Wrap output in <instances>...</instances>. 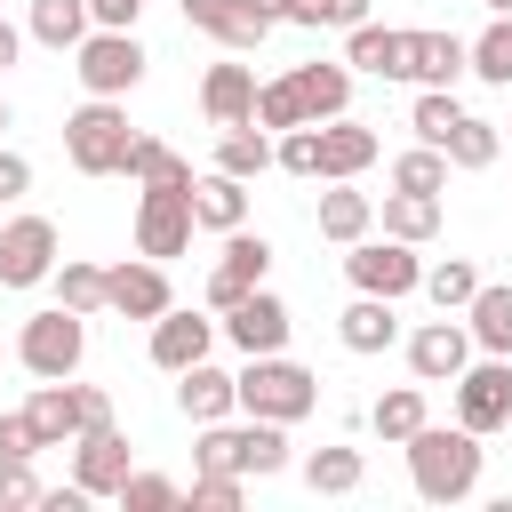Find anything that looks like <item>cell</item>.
Returning <instances> with one entry per match:
<instances>
[{
    "mask_svg": "<svg viewBox=\"0 0 512 512\" xmlns=\"http://www.w3.org/2000/svg\"><path fill=\"white\" fill-rule=\"evenodd\" d=\"M416 424H424V384H400V392H384V400L368 408V432H376V440H392V448H400Z\"/></svg>",
    "mask_w": 512,
    "mask_h": 512,
    "instance_id": "obj_35",
    "label": "cell"
},
{
    "mask_svg": "<svg viewBox=\"0 0 512 512\" xmlns=\"http://www.w3.org/2000/svg\"><path fill=\"white\" fill-rule=\"evenodd\" d=\"M344 64L352 72H376V80H400V32L392 24H352L344 32Z\"/></svg>",
    "mask_w": 512,
    "mask_h": 512,
    "instance_id": "obj_29",
    "label": "cell"
},
{
    "mask_svg": "<svg viewBox=\"0 0 512 512\" xmlns=\"http://www.w3.org/2000/svg\"><path fill=\"white\" fill-rule=\"evenodd\" d=\"M200 112H208L216 128L256 120V72H248V64H208V80H200Z\"/></svg>",
    "mask_w": 512,
    "mask_h": 512,
    "instance_id": "obj_20",
    "label": "cell"
},
{
    "mask_svg": "<svg viewBox=\"0 0 512 512\" xmlns=\"http://www.w3.org/2000/svg\"><path fill=\"white\" fill-rule=\"evenodd\" d=\"M24 32H32L40 48H80V40L96 32V16H88V0H32Z\"/></svg>",
    "mask_w": 512,
    "mask_h": 512,
    "instance_id": "obj_28",
    "label": "cell"
},
{
    "mask_svg": "<svg viewBox=\"0 0 512 512\" xmlns=\"http://www.w3.org/2000/svg\"><path fill=\"white\" fill-rule=\"evenodd\" d=\"M240 496H248V480L240 472H192V512H240Z\"/></svg>",
    "mask_w": 512,
    "mask_h": 512,
    "instance_id": "obj_43",
    "label": "cell"
},
{
    "mask_svg": "<svg viewBox=\"0 0 512 512\" xmlns=\"http://www.w3.org/2000/svg\"><path fill=\"white\" fill-rule=\"evenodd\" d=\"M464 360H472V328L464 320H424L416 336H408V368H416V384H456L464 376Z\"/></svg>",
    "mask_w": 512,
    "mask_h": 512,
    "instance_id": "obj_12",
    "label": "cell"
},
{
    "mask_svg": "<svg viewBox=\"0 0 512 512\" xmlns=\"http://www.w3.org/2000/svg\"><path fill=\"white\" fill-rule=\"evenodd\" d=\"M24 504H40V472L32 456H0V512H24Z\"/></svg>",
    "mask_w": 512,
    "mask_h": 512,
    "instance_id": "obj_44",
    "label": "cell"
},
{
    "mask_svg": "<svg viewBox=\"0 0 512 512\" xmlns=\"http://www.w3.org/2000/svg\"><path fill=\"white\" fill-rule=\"evenodd\" d=\"M128 144H136V128H128L120 96H88V104L64 120V160H72L80 176H120V168H128Z\"/></svg>",
    "mask_w": 512,
    "mask_h": 512,
    "instance_id": "obj_3",
    "label": "cell"
},
{
    "mask_svg": "<svg viewBox=\"0 0 512 512\" xmlns=\"http://www.w3.org/2000/svg\"><path fill=\"white\" fill-rule=\"evenodd\" d=\"M112 504H128V512H176V504H184V488H176V480H160V472H128Z\"/></svg>",
    "mask_w": 512,
    "mask_h": 512,
    "instance_id": "obj_41",
    "label": "cell"
},
{
    "mask_svg": "<svg viewBox=\"0 0 512 512\" xmlns=\"http://www.w3.org/2000/svg\"><path fill=\"white\" fill-rule=\"evenodd\" d=\"M0 456H40V440H32V424H24V408H16V416H0Z\"/></svg>",
    "mask_w": 512,
    "mask_h": 512,
    "instance_id": "obj_47",
    "label": "cell"
},
{
    "mask_svg": "<svg viewBox=\"0 0 512 512\" xmlns=\"http://www.w3.org/2000/svg\"><path fill=\"white\" fill-rule=\"evenodd\" d=\"M248 8H256L264 24H288V16H296V0H248Z\"/></svg>",
    "mask_w": 512,
    "mask_h": 512,
    "instance_id": "obj_51",
    "label": "cell"
},
{
    "mask_svg": "<svg viewBox=\"0 0 512 512\" xmlns=\"http://www.w3.org/2000/svg\"><path fill=\"white\" fill-rule=\"evenodd\" d=\"M288 24H336V32H352V24H368V0H296V16Z\"/></svg>",
    "mask_w": 512,
    "mask_h": 512,
    "instance_id": "obj_45",
    "label": "cell"
},
{
    "mask_svg": "<svg viewBox=\"0 0 512 512\" xmlns=\"http://www.w3.org/2000/svg\"><path fill=\"white\" fill-rule=\"evenodd\" d=\"M80 352H88V312H72V304L32 312V320H24V336H16L24 376H72V368H80Z\"/></svg>",
    "mask_w": 512,
    "mask_h": 512,
    "instance_id": "obj_4",
    "label": "cell"
},
{
    "mask_svg": "<svg viewBox=\"0 0 512 512\" xmlns=\"http://www.w3.org/2000/svg\"><path fill=\"white\" fill-rule=\"evenodd\" d=\"M192 464H200V472H240V456H232V424H224V416H216V424H200Z\"/></svg>",
    "mask_w": 512,
    "mask_h": 512,
    "instance_id": "obj_46",
    "label": "cell"
},
{
    "mask_svg": "<svg viewBox=\"0 0 512 512\" xmlns=\"http://www.w3.org/2000/svg\"><path fill=\"white\" fill-rule=\"evenodd\" d=\"M32 192V160L24 152H0V200H24Z\"/></svg>",
    "mask_w": 512,
    "mask_h": 512,
    "instance_id": "obj_48",
    "label": "cell"
},
{
    "mask_svg": "<svg viewBox=\"0 0 512 512\" xmlns=\"http://www.w3.org/2000/svg\"><path fill=\"white\" fill-rule=\"evenodd\" d=\"M176 408H184L192 424H216V416H232V368H216V360H192V368H176Z\"/></svg>",
    "mask_w": 512,
    "mask_h": 512,
    "instance_id": "obj_23",
    "label": "cell"
},
{
    "mask_svg": "<svg viewBox=\"0 0 512 512\" xmlns=\"http://www.w3.org/2000/svg\"><path fill=\"white\" fill-rule=\"evenodd\" d=\"M272 168H288V176H320V120H312V128H280Z\"/></svg>",
    "mask_w": 512,
    "mask_h": 512,
    "instance_id": "obj_42",
    "label": "cell"
},
{
    "mask_svg": "<svg viewBox=\"0 0 512 512\" xmlns=\"http://www.w3.org/2000/svg\"><path fill=\"white\" fill-rule=\"evenodd\" d=\"M464 64H472L488 88H512V16H488V32L464 40Z\"/></svg>",
    "mask_w": 512,
    "mask_h": 512,
    "instance_id": "obj_33",
    "label": "cell"
},
{
    "mask_svg": "<svg viewBox=\"0 0 512 512\" xmlns=\"http://www.w3.org/2000/svg\"><path fill=\"white\" fill-rule=\"evenodd\" d=\"M360 480H368L360 448H312V456H304V488H312V496H352Z\"/></svg>",
    "mask_w": 512,
    "mask_h": 512,
    "instance_id": "obj_32",
    "label": "cell"
},
{
    "mask_svg": "<svg viewBox=\"0 0 512 512\" xmlns=\"http://www.w3.org/2000/svg\"><path fill=\"white\" fill-rule=\"evenodd\" d=\"M24 424H32L40 448H64V440L80 432V384H72V376H40V392L24 400Z\"/></svg>",
    "mask_w": 512,
    "mask_h": 512,
    "instance_id": "obj_16",
    "label": "cell"
},
{
    "mask_svg": "<svg viewBox=\"0 0 512 512\" xmlns=\"http://www.w3.org/2000/svg\"><path fill=\"white\" fill-rule=\"evenodd\" d=\"M136 8H144V0H88V16H96V24H112V32H128V24H136Z\"/></svg>",
    "mask_w": 512,
    "mask_h": 512,
    "instance_id": "obj_49",
    "label": "cell"
},
{
    "mask_svg": "<svg viewBox=\"0 0 512 512\" xmlns=\"http://www.w3.org/2000/svg\"><path fill=\"white\" fill-rule=\"evenodd\" d=\"M464 120V104L448 96V88H416V104H408V128H416V144H448V128Z\"/></svg>",
    "mask_w": 512,
    "mask_h": 512,
    "instance_id": "obj_39",
    "label": "cell"
},
{
    "mask_svg": "<svg viewBox=\"0 0 512 512\" xmlns=\"http://www.w3.org/2000/svg\"><path fill=\"white\" fill-rule=\"evenodd\" d=\"M344 280H352L360 296H392V304H400V296L424 280V264H416V248H408V240H392V232H384V240H368V232H360V240L344 248Z\"/></svg>",
    "mask_w": 512,
    "mask_h": 512,
    "instance_id": "obj_8",
    "label": "cell"
},
{
    "mask_svg": "<svg viewBox=\"0 0 512 512\" xmlns=\"http://www.w3.org/2000/svg\"><path fill=\"white\" fill-rule=\"evenodd\" d=\"M480 8H488V16H512V0H480Z\"/></svg>",
    "mask_w": 512,
    "mask_h": 512,
    "instance_id": "obj_53",
    "label": "cell"
},
{
    "mask_svg": "<svg viewBox=\"0 0 512 512\" xmlns=\"http://www.w3.org/2000/svg\"><path fill=\"white\" fill-rule=\"evenodd\" d=\"M416 288H424L440 312H464V304H472V288H480V272H472L464 256H440V264H424V280H416Z\"/></svg>",
    "mask_w": 512,
    "mask_h": 512,
    "instance_id": "obj_38",
    "label": "cell"
},
{
    "mask_svg": "<svg viewBox=\"0 0 512 512\" xmlns=\"http://www.w3.org/2000/svg\"><path fill=\"white\" fill-rule=\"evenodd\" d=\"M368 224H376V200H368V192H352V176L320 192V240H336V248H352V240H360Z\"/></svg>",
    "mask_w": 512,
    "mask_h": 512,
    "instance_id": "obj_26",
    "label": "cell"
},
{
    "mask_svg": "<svg viewBox=\"0 0 512 512\" xmlns=\"http://www.w3.org/2000/svg\"><path fill=\"white\" fill-rule=\"evenodd\" d=\"M280 80H288V96H296L304 120H336V112L352 104V64H296V72H280Z\"/></svg>",
    "mask_w": 512,
    "mask_h": 512,
    "instance_id": "obj_17",
    "label": "cell"
},
{
    "mask_svg": "<svg viewBox=\"0 0 512 512\" xmlns=\"http://www.w3.org/2000/svg\"><path fill=\"white\" fill-rule=\"evenodd\" d=\"M80 424H112V392H96V384H80Z\"/></svg>",
    "mask_w": 512,
    "mask_h": 512,
    "instance_id": "obj_50",
    "label": "cell"
},
{
    "mask_svg": "<svg viewBox=\"0 0 512 512\" xmlns=\"http://www.w3.org/2000/svg\"><path fill=\"white\" fill-rule=\"evenodd\" d=\"M440 152H448V168H488V160L504 152V136H496V120H472V112H464Z\"/></svg>",
    "mask_w": 512,
    "mask_h": 512,
    "instance_id": "obj_36",
    "label": "cell"
},
{
    "mask_svg": "<svg viewBox=\"0 0 512 512\" xmlns=\"http://www.w3.org/2000/svg\"><path fill=\"white\" fill-rule=\"evenodd\" d=\"M120 176H136V184H192V160H184V152H168L160 136H136Z\"/></svg>",
    "mask_w": 512,
    "mask_h": 512,
    "instance_id": "obj_34",
    "label": "cell"
},
{
    "mask_svg": "<svg viewBox=\"0 0 512 512\" xmlns=\"http://www.w3.org/2000/svg\"><path fill=\"white\" fill-rule=\"evenodd\" d=\"M184 24H200V32H208V40H224L232 56H248V48L272 32L248 0H184Z\"/></svg>",
    "mask_w": 512,
    "mask_h": 512,
    "instance_id": "obj_19",
    "label": "cell"
},
{
    "mask_svg": "<svg viewBox=\"0 0 512 512\" xmlns=\"http://www.w3.org/2000/svg\"><path fill=\"white\" fill-rule=\"evenodd\" d=\"M0 128H8V104H0Z\"/></svg>",
    "mask_w": 512,
    "mask_h": 512,
    "instance_id": "obj_54",
    "label": "cell"
},
{
    "mask_svg": "<svg viewBox=\"0 0 512 512\" xmlns=\"http://www.w3.org/2000/svg\"><path fill=\"white\" fill-rule=\"evenodd\" d=\"M464 328L480 352H512V280H480L464 304Z\"/></svg>",
    "mask_w": 512,
    "mask_h": 512,
    "instance_id": "obj_25",
    "label": "cell"
},
{
    "mask_svg": "<svg viewBox=\"0 0 512 512\" xmlns=\"http://www.w3.org/2000/svg\"><path fill=\"white\" fill-rule=\"evenodd\" d=\"M232 408L240 416H272V424H304L320 408V376L296 368L288 352H248V368L232 376Z\"/></svg>",
    "mask_w": 512,
    "mask_h": 512,
    "instance_id": "obj_2",
    "label": "cell"
},
{
    "mask_svg": "<svg viewBox=\"0 0 512 512\" xmlns=\"http://www.w3.org/2000/svg\"><path fill=\"white\" fill-rule=\"evenodd\" d=\"M72 72H80V88H88V96H128V88L144 80V40H136V32H112V24H96V32L72 48Z\"/></svg>",
    "mask_w": 512,
    "mask_h": 512,
    "instance_id": "obj_6",
    "label": "cell"
},
{
    "mask_svg": "<svg viewBox=\"0 0 512 512\" xmlns=\"http://www.w3.org/2000/svg\"><path fill=\"white\" fill-rule=\"evenodd\" d=\"M336 336H344V352H384V344L400 336L392 296H352V304H344V320H336Z\"/></svg>",
    "mask_w": 512,
    "mask_h": 512,
    "instance_id": "obj_27",
    "label": "cell"
},
{
    "mask_svg": "<svg viewBox=\"0 0 512 512\" xmlns=\"http://www.w3.org/2000/svg\"><path fill=\"white\" fill-rule=\"evenodd\" d=\"M384 232L392 240H432L440 232V192H384Z\"/></svg>",
    "mask_w": 512,
    "mask_h": 512,
    "instance_id": "obj_31",
    "label": "cell"
},
{
    "mask_svg": "<svg viewBox=\"0 0 512 512\" xmlns=\"http://www.w3.org/2000/svg\"><path fill=\"white\" fill-rule=\"evenodd\" d=\"M16 56H24V32H16V24H0V72H8Z\"/></svg>",
    "mask_w": 512,
    "mask_h": 512,
    "instance_id": "obj_52",
    "label": "cell"
},
{
    "mask_svg": "<svg viewBox=\"0 0 512 512\" xmlns=\"http://www.w3.org/2000/svg\"><path fill=\"white\" fill-rule=\"evenodd\" d=\"M400 448H408V480H416L424 504H464V496L480 488V432L432 424V416H424Z\"/></svg>",
    "mask_w": 512,
    "mask_h": 512,
    "instance_id": "obj_1",
    "label": "cell"
},
{
    "mask_svg": "<svg viewBox=\"0 0 512 512\" xmlns=\"http://www.w3.org/2000/svg\"><path fill=\"white\" fill-rule=\"evenodd\" d=\"M216 168H224V176H240V184H248V176H264V168H272V128H256V120L224 128V136H216Z\"/></svg>",
    "mask_w": 512,
    "mask_h": 512,
    "instance_id": "obj_30",
    "label": "cell"
},
{
    "mask_svg": "<svg viewBox=\"0 0 512 512\" xmlns=\"http://www.w3.org/2000/svg\"><path fill=\"white\" fill-rule=\"evenodd\" d=\"M104 312H120V320H160V312H168V272H160L152 256L104 264Z\"/></svg>",
    "mask_w": 512,
    "mask_h": 512,
    "instance_id": "obj_11",
    "label": "cell"
},
{
    "mask_svg": "<svg viewBox=\"0 0 512 512\" xmlns=\"http://www.w3.org/2000/svg\"><path fill=\"white\" fill-rule=\"evenodd\" d=\"M56 272V224L48 216H16L0 232V288H40Z\"/></svg>",
    "mask_w": 512,
    "mask_h": 512,
    "instance_id": "obj_10",
    "label": "cell"
},
{
    "mask_svg": "<svg viewBox=\"0 0 512 512\" xmlns=\"http://www.w3.org/2000/svg\"><path fill=\"white\" fill-rule=\"evenodd\" d=\"M192 224H208V232H240V224H248V184L224 176V168L192 176Z\"/></svg>",
    "mask_w": 512,
    "mask_h": 512,
    "instance_id": "obj_22",
    "label": "cell"
},
{
    "mask_svg": "<svg viewBox=\"0 0 512 512\" xmlns=\"http://www.w3.org/2000/svg\"><path fill=\"white\" fill-rule=\"evenodd\" d=\"M232 456H240V480H272V472H288V424H272V416L232 424Z\"/></svg>",
    "mask_w": 512,
    "mask_h": 512,
    "instance_id": "obj_24",
    "label": "cell"
},
{
    "mask_svg": "<svg viewBox=\"0 0 512 512\" xmlns=\"http://www.w3.org/2000/svg\"><path fill=\"white\" fill-rule=\"evenodd\" d=\"M192 248V184H144L136 200V256L168 264Z\"/></svg>",
    "mask_w": 512,
    "mask_h": 512,
    "instance_id": "obj_7",
    "label": "cell"
},
{
    "mask_svg": "<svg viewBox=\"0 0 512 512\" xmlns=\"http://www.w3.org/2000/svg\"><path fill=\"white\" fill-rule=\"evenodd\" d=\"M264 272H272V240L264 232H224V256H216V272H208V312H232L248 288H264Z\"/></svg>",
    "mask_w": 512,
    "mask_h": 512,
    "instance_id": "obj_9",
    "label": "cell"
},
{
    "mask_svg": "<svg viewBox=\"0 0 512 512\" xmlns=\"http://www.w3.org/2000/svg\"><path fill=\"white\" fill-rule=\"evenodd\" d=\"M72 480H80L88 496H120V480H128V440H120V424H80V432H72Z\"/></svg>",
    "mask_w": 512,
    "mask_h": 512,
    "instance_id": "obj_13",
    "label": "cell"
},
{
    "mask_svg": "<svg viewBox=\"0 0 512 512\" xmlns=\"http://www.w3.org/2000/svg\"><path fill=\"white\" fill-rule=\"evenodd\" d=\"M208 344H216V320H200V312H160L152 320V360L176 376V368H192V360H208Z\"/></svg>",
    "mask_w": 512,
    "mask_h": 512,
    "instance_id": "obj_18",
    "label": "cell"
},
{
    "mask_svg": "<svg viewBox=\"0 0 512 512\" xmlns=\"http://www.w3.org/2000/svg\"><path fill=\"white\" fill-rule=\"evenodd\" d=\"M56 304H72V312H104V264H80V256H56Z\"/></svg>",
    "mask_w": 512,
    "mask_h": 512,
    "instance_id": "obj_37",
    "label": "cell"
},
{
    "mask_svg": "<svg viewBox=\"0 0 512 512\" xmlns=\"http://www.w3.org/2000/svg\"><path fill=\"white\" fill-rule=\"evenodd\" d=\"M216 336H232L240 352H288V304H280L272 288H248V296L216 320Z\"/></svg>",
    "mask_w": 512,
    "mask_h": 512,
    "instance_id": "obj_14",
    "label": "cell"
},
{
    "mask_svg": "<svg viewBox=\"0 0 512 512\" xmlns=\"http://www.w3.org/2000/svg\"><path fill=\"white\" fill-rule=\"evenodd\" d=\"M440 184H448V152L440 144H416V152L392 160V192H440Z\"/></svg>",
    "mask_w": 512,
    "mask_h": 512,
    "instance_id": "obj_40",
    "label": "cell"
},
{
    "mask_svg": "<svg viewBox=\"0 0 512 512\" xmlns=\"http://www.w3.org/2000/svg\"><path fill=\"white\" fill-rule=\"evenodd\" d=\"M472 64H464V40L456 32H400V80L416 88H456Z\"/></svg>",
    "mask_w": 512,
    "mask_h": 512,
    "instance_id": "obj_15",
    "label": "cell"
},
{
    "mask_svg": "<svg viewBox=\"0 0 512 512\" xmlns=\"http://www.w3.org/2000/svg\"><path fill=\"white\" fill-rule=\"evenodd\" d=\"M456 424L480 432V440L512 424V352H480V360H464V376H456Z\"/></svg>",
    "mask_w": 512,
    "mask_h": 512,
    "instance_id": "obj_5",
    "label": "cell"
},
{
    "mask_svg": "<svg viewBox=\"0 0 512 512\" xmlns=\"http://www.w3.org/2000/svg\"><path fill=\"white\" fill-rule=\"evenodd\" d=\"M376 160V128H360V120H320V184H344V176H360Z\"/></svg>",
    "mask_w": 512,
    "mask_h": 512,
    "instance_id": "obj_21",
    "label": "cell"
}]
</instances>
